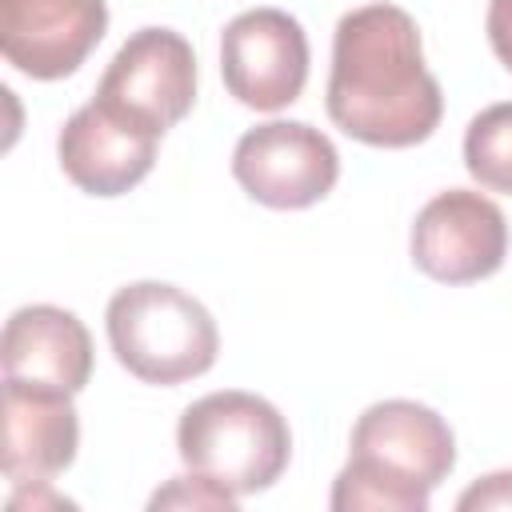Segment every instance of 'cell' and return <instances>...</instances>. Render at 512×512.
Returning a JSON list of instances; mask_svg holds the SVG:
<instances>
[{"instance_id": "6da1fadb", "label": "cell", "mask_w": 512, "mask_h": 512, "mask_svg": "<svg viewBox=\"0 0 512 512\" xmlns=\"http://www.w3.org/2000/svg\"><path fill=\"white\" fill-rule=\"evenodd\" d=\"M324 104L344 136L372 148H412L440 128L444 92L404 8L364 4L340 16Z\"/></svg>"}, {"instance_id": "7a4b0ae2", "label": "cell", "mask_w": 512, "mask_h": 512, "mask_svg": "<svg viewBox=\"0 0 512 512\" xmlns=\"http://www.w3.org/2000/svg\"><path fill=\"white\" fill-rule=\"evenodd\" d=\"M348 464L332 484L336 512H424L432 488L456 468L448 420L416 400H380L352 424Z\"/></svg>"}, {"instance_id": "3957f363", "label": "cell", "mask_w": 512, "mask_h": 512, "mask_svg": "<svg viewBox=\"0 0 512 512\" xmlns=\"http://www.w3.org/2000/svg\"><path fill=\"white\" fill-rule=\"evenodd\" d=\"M176 452L188 472L232 496L272 488L292 456V432L276 404L256 392L224 388L192 400L176 424Z\"/></svg>"}, {"instance_id": "277c9868", "label": "cell", "mask_w": 512, "mask_h": 512, "mask_svg": "<svg viewBox=\"0 0 512 512\" xmlns=\"http://www.w3.org/2000/svg\"><path fill=\"white\" fill-rule=\"evenodd\" d=\"M108 344L144 384H184L216 364L220 332L212 312L176 284L136 280L108 300Z\"/></svg>"}, {"instance_id": "5b68a950", "label": "cell", "mask_w": 512, "mask_h": 512, "mask_svg": "<svg viewBox=\"0 0 512 512\" xmlns=\"http://www.w3.org/2000/svg\"><path fill=\"white\" fill-rule=\"evenodd\" d=\"M232 176L256 204L296 212L312 208L336 188L340 152L320 128L304 120H268L236 140Z\"/></svg>"}, {"instance_id": "8992f818", "label": "cell", "mask_w": 512, "mask_h": 512, "mask_svg": "<svg viewBox=\"0 0 512 512\" xmlns=\"http://www.w3.org/2000/svg\"><path fill=\"white\" fill-rule=\"evenodd\" d=\"M220 76L228 96L256 112H280L308 84V36L284 8H248L220 32Z\"/></svg>"}, {"instance_id": "52a82bcc", "label": "cell", "mask_w": 512, "mask_h": 512, "mask_svg": "<svg viewBox=\"0 0 512 512\" xmlns=\"http://www.w3.org/2000/svg\"><path fill=\"white\" fill-rule=\"evenodd\" d=\"M96 100L156 128L180 124L196 104V52L172 28H140L108 60Z\"/></svg>"}, {"instance_id": "ba28073f", "label": "cell", "mask_w": 512, "mask_h": 512, "mask_svg": "<svg viewBox=\"0 0 512 512\" xmlns=\"http://www.w3.org/2000/svg\"><path fill=\"white\" fill-rule=\"evenodd\" d=\"M412 264L440 284H476L508 256V220L496 200L472 188L436 192L408 236Z\"/></svg>"}, {"instance_id": "9c48e42d", "label": "cell", "mask_w": 512, "mask_h": 512, "mask_svg": "<svg viewBox=\"0 0 512 512\" xmlns=\"http://www.w3.org/2000/svg\"><path fill=\"white\" fill-rule=\"evenodd\" d=\"M104 32V0H0V52L32 80L72 76Z\"/></svg>"}, {"instance_id": "30bf717a", "label": "cell", "mask_w": 512, "mask_h": 512, "mask_svg": "<svg viewBox=\"0 0 512 512\" xmlns=\"http://www.w3.org/2000/svg\"><path fill=\"white\" fill-rule=\"evenodd\" d=\"M160 132L92 100L68 116L56 136L64 176L88 196H124L156 164Z\"/></svg>"}, {"instance_id": "8fae6325", "label": "cell", "mask_w": 512, "mask_h": 512, "mask_svg": "<svg viewBox=\"0 0 512 512\" xmlns=\"http://www.w3.org/2000/svg\"><path fill=\"white\" fill-rule=\"evenodd\" d=\"M80 448V420L72 392L4 380V440L0 468L12 484H48Z\"/></svg>"}, {"instance_id": "7c38bea8", "label": "cell", "mask_w": 512, "mask_h": 512, "mask_svg": "<svg viewBox=\"0 0 512 512\" xmlns=\"http://www.w3.org/2000/svg\"><path fill=\"white\" fill-rule=\"evenodd\" d=\"M4 380H24L40 388L80 392L92 376V336L76 312L56 304L16 308L0 340Z\"/></svg>"}, {"instance_id": "4fadbf2b", "label": "cell", "mask_w": 512, "mask_h": 512, "mask_svg": "<svg viewBox=\"0 0 512 512\" xmlns=\"http://www.w3.org/2000/svg\"><path fill=\"white\" fill-rule=\"evenodd\" d=\"M464 168L480 188L512 196V100L488 104L468 120Z\"/></svg>"}, {"instance_id": "5bb4252c", "label": "cell", "mask_w": 512, "mask_h": 512, "mask_svg": "<svg viewBox=\"0 0 512 512\" xmlns=\"http://www.w3.org/2000/svg\"><path fill=\"white\" fill-rule=\"evenodd\" d=\"M236 500L240 496H232L220 484H212V480L192 472V476H172V484L160 488L148 508H224V512H232Z\"/></svg>"}, {"instance_id": "9a60e30c", "label": "cell", "mask_w": 512, "mask_h": 512, "mask_svg": "<svg viewBox=\"0 0 512 512\" xmlns=\"http://www.w3.org/2000/svg\"><path fill=\"white\" fill-rule=\"evenodd\" d=\"M456 508H460V512H476V508H512V472L480 476L468 492H460Z\"/></svg>"}, {"instance_id": "2e32d148", "label": "cell", "mask_w": 512, "mask_h": 512, "mask_svg": "<svg viewBox=\"0 0 512 512\" xmlns=\"http://www.w3.org/2000/svg\"><path fill=\"white\" fill-rule=\"evenodd\" d=\"M484 32H488V44H492L496 60L512 72V0H488Z\"/></svg>"}]
</instances>
